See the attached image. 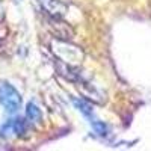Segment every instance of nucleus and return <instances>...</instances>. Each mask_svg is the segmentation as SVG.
<instances>
[{
    "label": "nucleus",
    "mask_w": 151,
    "mask_h": 151,
    "mask_svg": "<svg viewBox=\"0 0 151 151\" xmlns=\"http://www.w3.org/2000/svg\"><path fill=\"white\" fill-rule=\"evenodd\" d=\"M0 104L8 113H15L21 107V95L8 82H0Z\"/></svg>",
    "instance_id": "obj_1"
},
{
    "label": "nucleus",
    "mask_w": 151,
    "mask_h": 151,
    "mask_svg": "<svg viewBox=\"0 0 151 151\" xmlns=\"http://www.w3.org/2000/svg\"><path fill=\"white\" fill-rule=\"evenodd\" d=\"M40 2L44 6V9L55 17H60L65 12V5L60 3L59 0H40Z\"/></svg>",
    "instance_id": "obj_2"
},
{
    "label": "nucleus",
    "mask_w": 151,
    "mask_h": 151,
    "mask_svg": "<svg viewBox=\"0 0 151 151\" xmlns=\"http://www.w3.org/2000/svg\"><path fill=\"white\" fill-rule=\"evenodd\" d=\"M26 118L29 122H33V124H38L42 118V113H41V109L38 107L35 103H29L26 106Z\"/></svg>",
    "instance_id": "obj_3"
},
{
    "label": "nucleus",
    "mask_w": 151,
    "mask_h": 151,
    "mask_svg": "<svg viewBox=\"0 0 151 151\" xmlns=\"http://www.w3.org/2000/svg\"><path fill=\"white\" fill-rule=\"evenodd\" d=\"M74 104H76V107H77L85 116H88V118L92 116V107H91L89 103L83 101V100H79V98H74Z\"/></svg>",
    "instance_id": "obj_4"
},
{
    "label": "nucleus",
    "mask_w": 151,
    "mask_h": 151,
    "mask_svg": "<svg viewBox=\"0 0 151 151\" xmlns=\"http://www.w3.org/2000/svg\"><path fill=\"white\" fill-rule=\"evenodd\" d=\"M91 124H92V127H94V130L98 133V134H101V136H104V134H107L109 133V127L104 124V122H101V121H97V119H94V121H91Z\"/></svg>",
    "instance_id": "obj_5"
},
{
    "label": "nucleus",
    "mask_w": 151,
    "mask_h": 151,
    "mask_svg": "<svg viewBox=\"0 0 151 151\" xmlns=\"http://www.w3.org/2000/svg\"><path fill=\"white\" fill-rule=\"evenodd\" d=\"M0 12H3V8H2V5H0ZM3 18V15H0V20Z\"/></svg>",
    "instance_id": "obj_6"
}]
</instances>
